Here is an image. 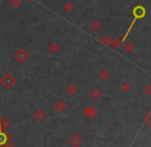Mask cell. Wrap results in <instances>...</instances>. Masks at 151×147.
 Masks as SVG:
<instances>
[{
	"instance_id": "obj_7",
	"label": "cell",
	"mask_w": 151,
	"mask_h": 147,
	"mask_svg": "<svg viewBox=\"0 0 151 147\" xmlns=\"http://www.w3.org/2000/svg\"><path fill=\"white\" fill-rule=\"evenodd\" d=\"M48 52H50V54H52V55H56L57 52H59V50H60V46H59V45H58V44H57L56 42H52L50 45H48Z\"/></svg>"
},
{
	"instance_id": "obj_12",
	"label": "cell",
	"mask_w": 151,
	"mask_h": 147,
	"mask_svg": "<svg viewBox=\"0 0 151 147\" xmlns=\"http://www.w3.org/2000/svg\"><path fill=\"white\" fill-rule=\"evenodd\" d=\"M3 147H16V145L12 144V143H10V142H7V143H5V144L3 145Z\"/></svg>"
},
{
	"instance_id": "obj_3",
	"label": "cell",
	"mask_w": 151,
	"mask_h": 147,
	"mask_svg": "<svg viewBox=\"0 0 151 147\" xmlns=\"http://www.w3.org/2000/svg\"><path fill=\"white\" fill-rule=\"evenodd\" d=\"M11 140V136L8 135L4 130L1 129L0 127V147H3V145L7 142H10Z\"/></svg>"
},
{
	"instance_id": "obj_1",
	"label": "cell",
	"mask_w": 151,
	"mask_h": 147,
	"mask_svg": "<svg viewBox=\"0 0 151 147\" xmlns=\"http://www.w3.org/2000/svg\"><path fill=\"white\" fill-rule=\"evenodd\" d=\"M0 82H1V84H2L3 86H4L5 90H11V88H14V86L17 84V82H18V79L16 78V77L14 76V75L11 74V73H5L4 75H3L2 77H1V79H0Z\"/></svg>"
},
{
	"instance_id": "obj_11",
	"label": "cell",
	"mask_w": 151,
	"mask_h": 147,
	"mask_svg": "<svg viewBox=\"0 0 151 147\" xmlns=\"http://www.w3.org/2000/svg\"><path fill=\"white\" fill-rule=\"evenodd\" d=\"M71 9H72V5H71L70 3H67V4L65 5V10L66 11H70Z\"/></svg>"
},
{
	"instance_id": "obj_2",
	"label": "cell",
	"mask_w": 151,
	"mask_h": 147,
	"mask_svg": "<svg viewBox=\"0 0 151 147\" xmlns=\"http://www.w3.org/2000/svg\"><path fill=\"white\" fill-rule=\"evenodd\" d=\"M14 58L20 64H24L30 58V55L25 48H19L14 55Z\"/></svg>"
},
{
	"instance_id": "obj_6",
	"label": "cell",
	"mask_w": 151,
	"mask_h": 147,
	"mask_svg": "<svg viewBox=\"0 0 151 147\" xmlns=\"http://www.w3.org/2000/svg\"><path fill=\"white\" fill-rule=\"evenodd\" d=\"M10 126H11L10 121L7 118H1V116H0V127H1V129L6 131Z\"/></svg>"
},
{
	"instance_id": "obj_4",
	"label": "cell",
	"mask_w": 151,
	"mask_h": 147,
	"mask_svg": "<svg viewBox=\"0 0 151 147\" xmlns=\"http://www.w3.org/2000/svg\"><path fill=\"white\" fill-rule=\"evenodd\" d=\"M33 119L36 120L37 122L42 121L43 119L45 118V112L41 109H36V110L33 112Z\"/></svg>"
},
{
	"instance_id": "obj_8",
	"label": "cell",
	"mask_w": 151,
	"mask_h": 147,
	"mask_svg": "<svg viewBox=\"0 0 151 147\" xmlns=\"http://www.w3.org/2000/svg\"><path fill=\"white\" fill-rule=\"evenodd\" d=\"M80 142H81V140H80V138H79L78 136H73V137H71L70 144L72 145V146L77 147L79 144H80Z\"/></svg>"
},
{
	"instance_id": "obj_10",
	"label": "cell",
	"mask_w": 151,
	"mask_h": 147,
	"mask_svg": "<svg viewBox=\"0 0 151 147\" xmlns=\"http://www.w3.org/2000/svg\"><path fill=\"white\" fill-rule=\"evenodd\" d=\"M68 92V93L70 94V95H72V94H74L75 93V88H74V86H68L67 88V90H66Z\"/></svg>"
},
{
	"instance_id": "obj_5",
	"label": "cell",
	"mask_w": 151,
	"mask_h": 147,
	"mask_svg": "<svg viewBox=\"0 0 151 147\" xmlns=\"http://www.w3.org/2000/svg\"><path fill=\"white\" fill-rule=\"evenodd\" d=\"M54 110L57 111V112H59V113H61V112H63L64 110L66 109V104L64 103L63 101H58V102H56V104L54 105Z\"/></svg>"
},
{
	"instance_id": "obj_9",
	"label": "cell",
	"mask_w": 151,
	"mask_h": 147,
	"mask_svg": "<svg viewBox=\"0 0 151 147\" xmlns=\"http://www.w3.org/2000/svg\"><path fill=\"white\" fill-rule=\"evenodd\" d=\"M10 5L14 8H19L22 5V0H10Z\"/></svg>"
},
{
	"instance_id": "obj_13",
	"label": "cell",
	"mask_w": 151,
	"mask_h": 147,
	"mask_svg": "<svg viewBox=\"0 0 151 147\" xmlns=\"http://www.w3.org/2000/svg\"><path fill=\"white\" fill-rule=\"evenodd\" d=\"M27 1H29V2H30V1H32V0H27Z\"/></svg>"
}]
</instances>
